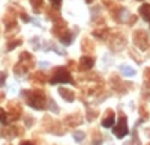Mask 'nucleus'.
I'll return each instance as SVG.
<instances>
[{"label": "nucleus", "instance_id": "f257e3e1", "mask_svg": "<svg viewBox=\"0 0 150 145\" xmlns=\"http://www.w3.org/2000/svg\"><path fill=\"white\" fill-rule=\"evenodd\" d=\"M21 95L24 97V100H26V103L36 109V111H44V109L47 107V95L42 89H30V91H21Z\"/></svg>", "mask_w": 150, "mask_h": 145}, {"label": "nucleus", "instance_id": "f03ea898", "mask_svg": "<svg viewBox=\"0 0 150 145\" xmlns=\"http://www.w3.org/2000/svg\"><path fill=\"white\" fill-rule=\"evenodd\" d=\"M50 83L57 85V83H74V79L71 76V71L66 67H57L53 70L50 76Z\"/></svg>", "mask_w": 150, "mask_h": 145}, {"label": "nucleus", "instance_id": "7ed1b4c3", "mask_svg": "<svg viewBox=\"0 0 150 145\" xmlns=\"http://www.w3.org/2000/svg\"><path fill=\"white\" fill-rule=\"evenodd\" d=\"M132 41H134L135 47L140 48L141 52H146L147 48H149V35H147V32L143 30V29H138V30L134 32Z\"/></svg>", "mask_w": 150, "mask_h": 145}, {"label": "nucleus", "instance_id": "20e7f679", "mask_svg": "<svg viewBox=\"0 0 150 145\" xmlns=\"http://www.w3.org/2000/svg\"><path fill=\"white\" fill-rule=\"evenodd\" d=\"M112 133L119 138V139H122V138H125L129 133V127H128V119H126V115H125L123 112H120V118H119V121H117V124L112 127Z\"/></svg>", "mask_w": 150, "mask_h": 145}, {"label": "nucleus", "instance_id": "39448f33", "mask_svg": "<svg viewBox=\"0 0 150 145\" xmlns=\"http://www.w3.org/2000/svg\"><path fill=\"white\" fill-rule=\"evenodd\" d=\"M108 39H110V47L114 52H119V50H122L123 47H126V38H125L123 35H120V33H114V35L110 33Z\"/></svg>", "mask_w": 150, "mask_h": 145}, {"label": "nucleus", "instance_id": "423d86ee", "mask_svg": "<svg viewBox=\"0 0 150 145\" xmlns=\"http://www.w3.org/2000/svg\"><path fill=\"white\" fill-rule=\"evenodd\" d=\"M8 119L9 121H17L21 116V106L17 101H11L8 104Z\"/></svg>", "mask_w": 150, "mask_h": 145}, {"label": "nucleus", "instance_id": "0eeeda50", "mask_svg": "<svg viewBox=\"0 0 150 145\" xmlns=\"http://www.w3.org/2000/svg\"><path fill=\"white\" fill-rule=\"evenodd\" d=\"M95 65V57L90 55H83L81 59L78 60V68L80 71H87V70H92Z\"/></svg>", "mask_w": 150, "mask_h": 145}, {"label": "nucleus", "instance_id": "6e6552de", "mask_svg": "<svg viewBox=\"0 0 150 145\" xmlns=\"http://www.w3.org/2000/svg\"><path fill=\"white\" fill-rule=\"evenodd\" d=\"M116 123V113L112 109H108V111L105 112V115L102 116V121H101V124L104 128H111L112 126H114Z\"/></svg>", "mask_w": 150, "mask_h": 145}, {"label": "nucleus", "instance_id": "1a4fd4ad", "mask_svg": "<svg viewBox=\"0 0 150 145\" xmlns=\"http://www.w3.org/2000/svg\"><path fill=\"white\" fill-rule=\"evenodd\" d=\"M66 29H68V24H66V21L60 17L59 20H56V21H54L53 27H51V33H53L54 36H57V38H59V36H60L62 33H63Z\"/></svg>", "mask_w": 150, "mask_h": 145}, {"label": "nucleus", "instance_id": "9d476101", "mask_svg": "<svg viewBox=\"0 0 150 145\" xmlns=\"http://www.w3.org/2000/svg\"><path fill=\"white\" fill-rule=\"evenodd\" d=\"M3 21H5V26H6V30H8V32H9L11 29H17V17H15V14H12L11 11L5 15Z\"/></svg>", "mask_w": 150, "mask_h": 145}, {"label": "nucleus", "instance_id": "9b49d317", "mask_svg": "<svg viewBox=\"0 0 150 145\" xmlns=\"http://www.w3.org/2000/svg\"><path fill=\"white\" fill-rule=\"evenodd\" d=\"M110 33H111V30H110L108 27H99V29H95V30L92 32V35L96 36V38L101 39V41H107L108 36H110Z\"/></svg>", "mask_w": 150, "mask_h": 145}, {"label": "nucleus", "instance_id": "f8f14e48", "mask_svg": "<svg viewBox=\"0 0 150 145\" xmlns=\"http://www.w3.org/2000/svg\"><path fill=\"white\" fill-rule=\"evenodd\" d=\"M59 94L62 95V98H63L65 101H68V103H72V101L75 100L74 91H71V89H68V88H59Z\"/></svg>", "mask_w": 150, "mask_h": 145}, {"label": "nucleus", "instance_id": "ddd939ff", "mask_svg": "<svg viewBox=\"0 0 150 145\" xmlns=\"http://www.w3.org/2000/svg\"><path fill=\"white\" fill-rule=\"evenodd\" d=\"M110 83H111L112 89H116V91H119V92H125V91H126V89H125V85H126V83H122L119 76H112V77L110 79Z\"/></svg>", "mask_w": 150, "mask_h": 145}, {"label": "nucleus", "instance_id": "4468645a", "mask_svg": "<svg viewBox=\"0 0 150 145\" xmlns=\"http://www.w3.org/2000/svg\"><path fill=\"white\" fill-rule=\"evenodd\" d=\"M59 39H60V42L63 44V45H71L72 41H74V33H72L69 29H66L63 33L59 36Z\"/></svg>", "mask_w": 150, "mask_h": 145}, {"label": "nucleus", "instance_id": "2eb2a0df", "mask_svg": "<svg viewBox=\"0 0 150 145\" xmlns=\"http://www.w3.org/2000/svg\"><path fill=\"white\" fill-rule=\"evenodd\" d=\"M30 68H32L30 65H27L26 62H21V60H20V62L14 67V71H15L17 76H23V74H26V72H27Z\"/></svg>", "mask_w": 150, "mask_h": 145}, {"label": "nucleus", "instance_id": "dca6fc26", "mask_svg": "<svg viewBox=\"0 0 150 145\" xmlns=\"http://www.w3.org/2000/svg\"><path fill=\"white\" fill-rule=\"evenodd\" d=\"M81 48H83V52L84 53H92L93 52V48H95V44L90 38H83L81 41Z\"/></svg>", "mask_w": 150, "mask_h": 145}, {"label": "nucleus", "instance_id": "f3484780", "mask_svg": "<svg viewBox=\"0 0 150 145\" xmlns=\"http://www.w3.org/2000/svg\"><path fill=\"white\" fill-rule=\"evenodd\" d=\"M138 12H140V15L143 17V20L149 21V24H150V3L141 5L140 9H138Z\"/></svg>", "mask_w": 150, "mask_h": 145}, {"label": "nucleus", "instance_id": "a211bd4d", "mask_svg": "<svg viewBox=\"0 0 150 145\" xmlns=\"http://www.w3.org/2000/svg\"><path fill=\"white\" fill-rule=\"evenodd\" d=\"M20 60H21V62H26V64L30 65L32 68H33V65H35V57H33L32 53H29V52H23V53L20 55Z\"/></svg>", "mask_w": 150, "mask_h": 145}, {"label": "nucleus", "instance_id": "6ab92c4d", "mask_svg": "<svg viewBox=\"0 0 150 145\" xmlns=\"http://www.w3.org/2000/svg\"><path fill=\"white\" fill-rule=\"evenodd\" d=\"M47 17L50 18V20H53V21H56V20H59L60 18V14H59V11H57V8L56 6H50V8H47Z\"/></svg>", "mask_w": 150, "mask_h": 145}, {"label": "nucleus", "instance_id": "aec40b11", "mask_svg": "<svg viewBox=\"0 0 150 145\" xmlns=\"http://www.w3.org/2000/svg\"><path fill=\"white\" fill-rule=\"evenodd\" d=\"M20 128L18 127H9V128H5L2 130V135L6 136V138H14V136H18L20 135Z\"/></svg>", "mask_w": 150, "mask_h": 145}, {"label": "nucleus", "instance_id": "412c9836", "mask_svg": "<svg viewBox=\"0 0 150 145\" xmlns=\"http://www.w3.org/2000/svg\"><path fill=\"white\" fill-rule=\"evenodd\" d=\"M66 121H68V126L69 127H72V126H78V124H81L83 123V119H81V116L77 113V115H71V116H68L66 118Z\"/></svg>", "mask_w": 150, "mask_h": 145}, {"label": "nucleus", "instance_id": "4be33fe9", "mask_svg": "<svg viewBox=\"0 0 150 145\" xmlns=\"http://www.w3.org/2000/svg\"><path fill=\"white\" fill-rule=\"evenodd\" d=\"M32 82L33 83H39V85H44L47 82V76L44 74V72H35V74L32 76Z\"/></svg>", "mask_w": 150, "mask_h": 145}, {"label": "nucleus", "instance_id": "5701e85b", "mask_svg": "<svg viewBox=\"0 0 150 145\" xmlns=\"http://www.w3.org/2000/svg\"><path fill=\"white\" fill-rule=\"evenodd\" d=\"M30 5H32L33 11L39 14V12H41V9L44 8V0H30Z\"/></svg>", "mask_w": 150, "mask_h": 145}, {"label": "nucleus", "instance_id": "b1692460", "mask_svg": "<svg viewBox=\"0 0 150 145\" xmlns=\"http://www.w3.org/2000/svg\"><path fill=\"white\" fill-rule=\"evenodd\" d=\"M120 71H122V74H123V76H126V77H132V76H135V71H134L131 67H128V65H122V67H120Z\"/></svg>", "mask_w": 150, "mask_h": 145}, {"label": "nucleus", "instance_id": "393cba45", "mask_svg": "<svg viewBox=\"0 0 150 145\" xmlns=\"http://www.w3.org/2000/svg\"><path fill=\"white\" fill-rule=\"evenodd\" d=\"M21 39H14V41H11V42H8V48H6V50L8 52H11V50H14V48L15 47H18V45H21Z\"/></svg>", "mask_w": 150, "mask_h": 145}, {"label": "nucleus", "instance_id": "a878e982", "mask_svg": "<svg viewBox=\"0 0 150 145\" xmlns=\"http://www.w3.org/2000/svg\"><path fill=\"white\" fill-rule=\"evenodd\" d=\"M84 138H86V133H84V131H80V130L74 131V139L77 141V142H81V141H84Z\"/></svg>", "mask_w": 150, "mask_h": 145}, {"label": "nucleus", "instance_id": "bb28decb", "mask_svg": "<svg viewBox=\"0 0 150 145\" xmlns=\"http://www.w3.org/2000/svg\"><path fill=\"white\" fill-rule=\"evenodd\" d=\"M144 80H146V85L150 88V67L146 68V71H144Z\"/></svg>", "mask_w": 150, "mask_h": 145}, {"label": "nucleus", "instance_id": "cd10ccee", "mask_svg": "<svg viewBox=\"0 0 150 145\" xmlns=\"http://www.w3.org/2000/svg\"><path fill=\"white\" fill-rule=\"evenodd\" d=\"M0 123H3V124L8 123V116H6V112L3 109H0Z\"/></svg>", "mask_w": 150, "mask_h": 145}, {"label": "nucleus", "instance_id": "c85d7f7f", "mask_svg": "<svg viewBox=\"0 0 150 145\" xmlns=\"http://www.w3.org/2000/svg\"><path fill=\"white\" fill-rule=\"evenodd\" d=\"M6 77H8V74H6V72L0 71V86H3V85H5V82H6Z\"/></svg>", "mask_w": 150, "mask_h": 145}, {"label": "nucleus", "instance_id": "c756f323", "mask_svg": "<svg viewBox=\"0 0 150 145\" xmlns=\"http://www.w3.org/2000/svg\"><path fill=\"white\" fill-rule=\"evenodd\" d=\"M48 103H50V107H53V109H51V111H53L54 113H57V112H59V107H57V104L54 103V100H50Z\"/></svg>", "mask_w": 150, "mask_h": 145}, {"label": "nucleus", "instance_id": "7c9ffc66", "mask_svg": "<svg viewBox=\"0 0 150 145\" xmlns=\"http://www.w3.org/2000/svg\"><path fill=\"white\" fill-rule=\"evenodd\" d=\"M129 55H131V56H132L134 59H137V62H138V64H141V62H143V59H141V57H140L138 55H135V53H134L132 50H129Z\"/></svg>", "mask_w": 150, "mask_h": 145}, {"label": "nucleus", "instance_id": "2f4dec72", "mask_svg": "<svg viewBox=\"0 0 150 145\" xmlns=\"http://www.w3.org/2000/svg\"><path fill=\"white\" fill-rule=\"evenodd\" d=\"M140 113H141V118H147V116H149V113L146 112V107H144V106L140 107Z\"/></svg>", "mask_w": 150, "mask_h": 145}, {"label": "nucleus", "instance_id": "473e14b6", "mask_svg": "<svg viewBox=\"0 0 150 145\" xmlns=\"http://www.w3.org/2000/svg\"><path fill=\"white\" fill-rule=\"evenodd\" d=\"M50 2H51V5H53V6L59 8V6H60V2H62V0H50Z\"/></svg>", "mask_w": 150, "mask_h": 145}, {"label": "nucleus", "instance_id": "72a5a7b5", "mask_svg": "<svg viewBox=\"0 0 150 145\" xmlns=\"http://www.w3.org/2000/svg\"><path fill=\"white\" fill-rule=\"evenodd\" d=\"M134 23H137V17H135V15H132V17L129 18V21H128V24H129V26H132V24H134Z\"/></svg>", "mask_w": 150, "mask_h": 145}, {"label": "nucleus", "instance_id": "f704fd0d", "mask_svg": "<svg viewBox=\"0 0 150 145\" xmlns=\"http://www.w3.org/2000/svg\"><path fill=\"white\" fill-rule=\"evenodd\" d=\"M20 145H33L32 142H29V141H24V142H21Z\"/></svg>", "mask_w": 150, "mask_h": 145}, {"label": "nucleus", "instance_id": "c9c22d12", "mask_svg": "<svg viewBox=\"0 0 150 145\" xmlns=\"http://www.w3.org/2000/svg\"><path fill=\"white\" fill-rule=\"evenodd\" d=\"M3 98H5V94H3V92H0V101H2Z\"/></svg>", "mask_w": 150, "mask_h": 145}, {"label": "nucleus", "instance_id": "e433bc0d", "mask_svg": "<svg viewBox=\"0 0 150 145\" xmlns=\"http://www.w3.org/2000/svg\"><path fill=\"white\" fill-rule=\"evenodd\" d=\"M84 2H86V3H92V2H93V0H84Z\"/></svg>", "mask_w": 150, "mask_h": 145}, {"label": "nucleus", "instance_id": "4c0bfd02", "mask_svg": "<svg viewBox=\"0 0 150 145\" xmlns=\"http://www.w3.org/2000/svg\"><path fill=\"white\" fill-rule=\"evenodd\" d=\"M137 2H144V0H137Z\"/></svg>", "mask_w": 150, "mask_h": 145}]
</instances>
